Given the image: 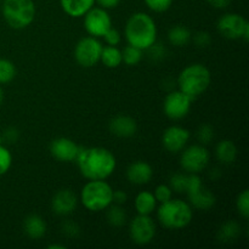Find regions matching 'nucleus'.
Wrapping results in <instances>:
<instances>
[{
	"label": "nucleus",
	"mask_w": 249,
	"mask_h": 249,
	"mask_svg": "<svg viewBox=\"0 0 249 249\" xmlns=\"http://www.w3.org/2000/svg\"><path fill=\"white\" fill-rule=\"evenodd\" d=\"M75 162L80 174L88 180H106L117 167L113 153L104 147L80 148Z\"/></svg>",
	"instance_id": "f257e3e1"
},
{
	"label": "nucleus",
	"mask_w": 249,
	"mask_h": 249,
	"mask_svg": "<svg viewBox=\"0 0 249 249\" xmlns=\"http://www.w3.org/2000/svg\"><path fill=\"white\" fill-rule=\"evenodd\" d=\"M125 38L130 45L147 50L157 40V26L152 17L145 12L131 15L125 24Z\"/></svg>",
	"instance_id": "f03ea898"
},
{
	"label": "nucleus",
	"mask_w": 249,
	"mask_h": 249,
	"mask_svg": "<svg viewBox=\"0 0 249 249\" xmlns=\"http://www.w3.org/2000/svg\"><path fill=\"white\" fill-rule=\"evenodd\" d=\"M211 82V71L204 65L194 63L181 71L178 78V87L180 91L186 94L191 100H195L207 91Z\"/></svg>",
	"instance_id": "7ed1b4c3"
},
{
	"label": "nucleus",
	"mask_w": 249,
	"mask_h": 249,
	"mask_svg": "<svg viewBox=\"0 0 249 249\" xmlns=\"http://www.w3.org/2000/svg\"><path fill=\"white\" fill-rule=\"evenodd\" d=\"M157 216L160 223L169 230H180L192 221L194 212L191 204L181 199H169L158 208Z\"/></svg>",
	"instance_id": "20e7f679"
},
{
	"label": "nucleus",
	"mask_w": 249,
	"mask_h": 249,
	"mask_svg": "<svg viewBox=\"0 0 249 249\" xmlns=\"http://www.w3.org/2000/svg\"><path fill=\"white\" fill-rule=\"evenodd\" d=\"M113 197V189L105 180H89L80 192L82 204L90 212H101L108 208Z\"/></svg>",
	"instance_id": "39448f33"
},
{
	"label": "nucleus",
	"mask_w": 249,
	"mask_h": 249,
	"mask_svg": "<svg viewBox=\"0 0 249 249\" xmlns=\"http://www.w3.org/2000/svg\"><path fill=\"white\" fill-rule=\"evenodd\" d=\"M1 11L11 28L23 29L34 21L36 10L33 0H2Z\"/></svg>",
	"instance_id": "423d86ee"
},
{
	"label": "nucleus",
	"mask_w": 249,
	"mask_h": 249,
	"mask_svg": "<svg viewBox=\"0 0 249 249\" xmlns=\"http://www.w3.org/2000/svg\"><path fill=\"white\" fill-rule=\"evenodd\" d=\"M219 33L226 39L236 40L243 39L247 41L249 39V23L247 19L238 14H225L219 18L216 24Z\"/></svg>",
	"instance_id": "0eeeda50"
},
{
	"label": "nucleus",
	"mask_w": 249,
	"mask_h": 249,
	"mask_svg": "<svg viewBox=\"0 0 249 249\" xmlns=\"http://www.w3.org/2000/svg\"><path fill=\"white\" fill-rule=\"evenodd\" d=\"M211 155L204 145H191L184 148L180 157V165L189 174H198L209 164Z\"/></svg>",
	"instance_id": "6e6552de"
},
{
	"label": "nucleus",
	"mask_w": 249,
	"mask_h": 249,
	"mask_svg": "<svg viewBox=\"0 0 249 249\" xmlns=\"http://www.w3.org/2000/svg\"><path fill=\"white\" fill-rule=\"evenodd\" d=\"M102 44L95 36H85L77 43L74 49V58L78 65L84 68L94 67L101 58Z\"/></svg>",
	"instance_id": "1a4fd4ad"
},
{
	"label": "nucleus",
	"mask_w": 249,
	"mask_h": 249,
	"mask_svg": "<svg viewBox=\"0 0 249 249\" xmlns=\"http://www.w3.org/2000/svg\"><path fill=\"white\" fill-rule=\"evenodd\" d=\"M84 28L91 36L102 38L104 34L112 27V19L107 10L92 6L84 15Z\"/></svg>",
	"instance_id": "9d476101"
},
{
	"label": "nucleus",
	"mask_w": 249,
	"mask_h": 249,
	"mask_svg": "<svg viewBox=\"0 0 249 249\" xmlns=\"http://www.w3.org/2000/svg\"><path fill=\"white\" fill-rule=\"evenodd\" d=\"M191 104L192 100L186 94L177 90L167 95L163 104V109L168 118L172 121H179L187 116L191 109Z\"/></svg>",
	"instance_id": "9b49d317"
},
{
	"label": "nucleus",
	"mask_w": 249,
	"mask_h": 249,
	"mask_svg": "<svg viewBox=\"0 0 249 249\" xmlns=\"http://www.w3.org/2000/svg\"><path fill=\"white\" fill-rule=\"evenodd\" d=\"M156 236V225L150 215H141L134 218L130 223V237L136 245L145 246L152 242Z\"/></svg>",
	"instance_id": "f8f14e48"
},
{
	"label": "nucleus",
	"mask_w": 249,
	"mask_h": 249,
	"mask_svg": "<svg viewBox=\"0 0 249 249\" xmlns=\"http://www.w3.org/2000/svg\"><path fill=\"white\" fill-rule=\"evenodd\" d=\"M190 140V131L179 125H172L163 133L162 143L167 151L178 153L185 148Z\"/></svg>",
	"instance_id": "ddd939ff"
},
{
	"label": "nucleus",
	"mask_w": 249,
	"mask_h": 249,
	"mask_svg": "<svg viewBox=\"0 0 249 249\" xmlns=\"http://www.w3.org/2000/svg\"><path fill=\"white\" fill-rule=\"evenodd\" d=\"M80 147L68 138L55 139L50 143V153L55 160L60 162H73L77 158Z\"/></svg>",
	"instance_id": "4468645a"
},
{
	"label": "nucleus",
	"mask_w": 249,
	"mask_h": 249,
	"mask_svg": "<svg viewBox=\"0 0 249 249\" xmlns=\"http://www.w3.org/2000/svg\"><path fill=\"white\" fill-rule=\"evenodd\" d=\"M77 195L72 190L65 189L56 192L51 201V208L55 214L65 216L74 212V209L77 208Z\"/></svg>",
	"instance_id": "2eb2a0df"
},
{
	"label": "nucleus",
	"mask_w": 249,
	"mask_h": 249,
	"mask_svg": "<svg viewBox=\"0 0 249 249\" xmlns=\"http://www.w3.org/2000/svg\"><path fill=\"white\" fill-rule=\"evenodd\" d=\"M109 130L118 138H131L136 134L138 124L135 119L125 114H119L109 122Z\"/></svg>",
	"instance_id": "dca6fc26"
},
{
	"label": "nucleus",
	"mask_w": 249,
	"mask_h": 249,
	"mask_svg": "<svg viewBox=\"0 0 249 249\" xmlns=\"http://www.w3.org/2000/svg\"><path fill=\"white\" fill-rule=\"evenodd\" d=\"M153 177V169L147 162L136 160L126 169V178L134 185H146Z\"/></svg>",
	"instance_id": "f3484780"
},
{
	"label": "nucleus",
	"mask_w": 249,
	"mask_h": 249,
	"mask_svg": "<svg viewBox=\"0 0 249 249\" xmlns=\"http://www.w3.org/2000/svg\"><path fill=\"white\" fill-rule=\"evenodd\" d=\"M186 195L189 197L190 204L201 211H208L215 204V197L208 189L203 186V184Z\"/></svg>",
	"instance_id": "a211bd4d"
},
{
	"label": "nucleus",
	"mask_w": 249,
	"mask_h": 249,
	"mask_svg": "<svg viewBox=\"0 0 249 249\" xmlns=\"http://www.w3.org/2000/svg\"><path fill=\"white\" fill-rule=\"evenodd\" d=\"M63 11L71 17H83L95 4V0H60Z\"/></svg>",
	"instance_id": "6ab92c4d"
},
{
	"label": "nucleus",
	"mask_w": 249,
	"mask_h": 249,
	"mask_svg": "<svg viewBox=\"0 0 249 249\" xmlns=\"http://www.w3.org/2000/svg\"><path fill=\"white\" fill-rule=\"evenodd\" d=\"M23 229L26 235L32 240H39L43 237L46 232V224L41 216L36 215V214H32V215L27 216L24 220Z\"/></svg>",
	"instance_id": "aec40b11"
},
{
	"label": "nucleus",
	"mask_w": 249,
	"mask_h": 249,
	"mask_svg": "<svg viewBox=\"0 0 249 249\" xmlns=\"http://www.w3.org/2000/svg\"><path fill=\"white\" fill-rule=\"evenodd\" d=\"M215 155L223 164H232L237 157V147L231 140H223L216 145Z\"/></svg>",
	"instance_id": "412c9836"
},
{
	"label": "nucleus",
	"mask_w": 249,
	"mask_h": 249,
	"mask_svg": "<svg viewBox=\"0 0 249 249\" xmlns=\"http://www.w3.org/2000/svg\"><path fill=\"white\" fill-rule=\"evenodd\" d=\"M156 206H157V201H156L152 192L141 191L136 196L135 209L138 212V214H141V215H150L156 209Z\"/></svg>",
	"instance_id": "4be33fe9"
},
{
	"label": "nucleus",
	"mask_w": 249,
	"mask_h": 249,
	"mask_svg": "<svg viewBox=\"0 0 249 249\" xmlns=\"http://www.w3.org/2000/svg\"><path fill=\"white\" fill-rule=\"evenodd\" d=\"M191 31L186 26L178 24L168 32V40L174 46H185L191 41Z\"/></svg>",
	"instance_id": "5701e85b"
},
{
	"label": "nucleus",
	"mask_w": 249,
	"mask_h": 249,
	"mask_svg": "<svg viewBox=\"0 0 249 249\" xmlns=\"http://www.w3.org/2000/svg\"><path fill=\"white\" fill-rule=\"evenodd\" d=\"M102 63L108 68H117L122 65L123 58H122V51L117 46L107 45L102 48L101 58Z\"/></svg>",
	"instance_id": "b1692460"
},
{
	"label": "nucleus",
	"mask_w": 249,
	"mask_h": 249,
	"mask_svg": "<svg viewBox=\"0 0 249 249\" xmlns=\"http://www.w3.org/2000/svg\"><path fill=\"white\" fill-rule=\"evenodd\" d=\"M241 226L236 221H228L218 231V238L221 242H231L240 236Z\"/></svg>",
	"instance_id": "393cba45"
},
{
	"label": "nucleus",
	"mask_w": 249,
	"mask_h": 249,
	"mask_svg": "<svg viewBox=\"0 0 249 249\" xmlns=\"http://www.w3.org/2000/svg\"><path fill=\"white\" fill-rule=\"evenodd\" d=\"M108 212H107V221L111 226H114V228H121L125 224L126 221V214L124 212V209L122 208L118 204H114V206H109Z\"/></svg>",
	"instance_id": "a878e982"
},
{
	"label": "nucleus",
	"mask_w": 249,
	"mask_h": 249,
	"mask_svg": "<svg viewBox=\"0 0 249 249\" xmlns=\"http://www.w3.org/2000/svg\"><path fill=\"white\" fill-rule=\"evenodd\" d=\"M143 57V50L136 48V46L128 45L124 48V50L122 51V58H123V62L128 66H136L138 63H140V61Z\"/></svg>",
	"instance_id": "bb28decb"
},
{
	"label": "nucleus",
	"mask_w": 249,
	"mask_h": 249,
	"mask_svg": "<svg viewBox=\"0 0 249 249\" xmlns=\"http://www.w3.org/2000/svg\"><path fill=\"white\" fill-rule=\"evenodd\" d=\"M16 67L14 62L6 58H0V84H7L16 77Z\"/></svg>",
	"instance_id": "cd10ccee"
},
{
	"label": "nucleus",
	"mask_w": 249,
	"mask_h": 249,
	"mask_svg": "<svg viewBox=\"0 0 249 249\" xmlns=\"http://www.w3.org/2000/svg\"><path fill=\"white\" fill-rule=\"evenodd\" d=\"M189 173L187 174H184V173H175L170 178V189L173 191L178 192V194H185L187 190V185H189Z\"/></svg>",
	"instance_id": "c85d7f7f"
},
{
	"label": "nucleus",
	"mask_w": 249,
	"mask_h": 249,
	"mask_svg": "<svg viewBox=\"0 0 249 249\" xmlns=\"http://www.w3.org/2000/svg\"><path fill=\"white\" fill-rule=\"evenodd\" d=\"M12 164V155L9 148L0 143V177L5 175L10 170Z\"/></svg>",
	"instance_id": "c756f323"
},
{
	"label": "nucleus",
	"mask_w": 249,
	"mask_h": 249,
	"mask_svg": "<svg viewBox=\"0 0 249 249\" xmlns=\"http://www.w3.org/2000/svg\"><path fill=\"white\" fill-rule=\"evenodd\" d=\"M236 207H237V211L245 219L249 218V191L245 190V191L241 192L237 197V201H236Z\"/></svg>",
	"instance_id": "7c9ffc66"
},
{
	"label": "nucleus",
	"mask_w": 249,
	"mask_h": 249,
	"mask_svg": "<svg viewBox=\"0 0 249 249\" xmlns=\"http://www.w3.org/2000/svg\"><path fill=\"white\" fill-rule=\"evenodd\" d=\"M153 196H155L156 201L160 202V204L165 203V202H168L169 199H172L173 190L170 189V186H168V185H158V186L156 187Z\"/></svg>",
	"instance_id": "2f4dec72"
},
{
	"label": "nucleus",
	"mask_w": 249,
	"mask_h": 249,
	"mask_svg": "<svg viewBox=\"0 0 249 249\" xmlns=\"http://www.w3.org/2000/svg\"><path fill=\"white\" fill-rule=\"evenodd\" d=\"M197 138H198L201 145H208V143H211L214 139V129L212 128L209 124H203V125L198 129Z\"/></svg>",
	"instance_id": "473e14b6"
},
{
	"label": "nucleus",
	"mask_w": 249,
	"mask_h": 249,
	"mask_svg": "<svg viewBox=\"0 0 249 249\" xmlns=\"http://www.w3.org/2000/svg\"><path fill=\"white\" fill-rule=\"evenodd\" d=\"M145 4L155 12H164L170 9L173 0H145Z\"/></svg>",
	"instance_id": "72a5a7b5"
},
{
	"label": "nucleus",
	"mask_w": 249,
	"mask_h": 249,
	"mask_svg": "<svg viewBox=\"0 0 249 249\" xmlns=\"http://www.w3.org/2000/svg\"><path fill=\"white\" fill-rule=\"evenodd\" d=\"M102 38H104L105 41L111 46H117L122 40V36L121 33H119V31H117V29L113 28V27H111V28L104 34Z\"/></svg>",
	"instance_id": "f704fd0d"
},
{
	"label": "nucleus",
	"mask_w": 249,
	"mask_h": 249,
	"mask_svg": "<svg viewBox=\"0 0 249 249\" xmlns=\"http://www.w3.org/2000/svg\"><path fill=\"white\" fill-rule=\"evenodd\" d=\"M194 41L198 48H207L212 43V38L209 36V33H207V32H198L195 36Z\"/></svg>",
	"instance_id": "c9c22d12"
},
{
	"label": "nucleus",
	"mask_w": 249,
	"mask_h": 249,
	"mask_svg": "<svg viewBox=\"0 0 249 249\" xmlns=\"http://www.w3.org/2000/svg\"><path fill=\"white\" fill-rule=\"evenodd\" d=\"M62 231L68 237H77L79 233V226L73 221H66L62 225Z\"/></svg>",
	"instance_id": "e433bc0d"
},
{
	"label": "nucleus",
	"mask_w": 249,
	"mask_h": 249,
	"mask_svg": "<svg viewBox=\"0 0 249 249\" xmlns=\"http://www.w3.org/2000/svg\"><path fill=\"white\" fill-rule=\"evenodd\" d=\"M147 51L150 53L151 58H155V60H160V58L164 57L165 55V49L162 44H153L150 48L147 49Z\"/></svg>",
	"instance_id": "4c0bfd02"
},
{
	"label": "nucleus",
	"mask_w": 249,
	"mask_h": 249,
	"mask_svg": "<svg viewBox=\"0 0 249 249\" xmlns=\"http://www.w3.org/2000/svg\"><path fill=\"white\" fill-rule=\"evenodd\" d=\"M18 139V131L15 128H9L4 131L2 134V141H7V142H15Z\"/></svg>",
	"instance_id": "58836bf2"
},
{
	"label": "nucleus",
	"mask_w": 249,
	"mask_h": 249,
	"mask_svg": "<svg viewBox=\"0 0 249 249\" xmlns=\"http://www.w3.org/2000/svg\"><path fill=\"white\" fill-rule=\"evenodd\" d=\"M128 199V195L125 194L122 190H117V191H113V197H112V201H113L114 204H118V206H122L124 204Z\"/></svg>",
	"instance_id": "ea45409f"
},
{
	"label": "nucleus",
	"mask_w": 249,
	"mask_h": 249,
	"mask_svg": "<svg viewBox=\"0 0 249 249\" xmlns=\"http://www.w3.org/2000/svg\"><path fill=\"white\" fill-rule=\"evenodd\" d=\"M95 2L99 4L100 7L105 10H109V9H114L119 5L121 0H95Z\"/></svg>",
	"instance_id": "a19ab883"
},
{
	"label": "nucleus",
	"mask_w": 249,
	"mask_h": 249,
	"mask_svg": "<svg viewBox=\"0 0 249 249\" xmlns=\"http://www.w3.org/2000/svg\"><path fill=\"white\" fill-rule=\"evenodd\" d=\"M207 1L215 9H224L230 4L231 0H207Z\"/></svg>",
	"instance_id": "79ce46f5"
},
{
	"label": "nucleus",
	"mask_w": 249,
	"mask_h": 249,
	"mask_svg": "<svg viewBox=\"0 0 249 249\" xmlns=\"http://www.w3.org/2000/svg\"><path fill=\"white\" fill-rule=\"evenodd\" d=\"M49 249H65L66 247H65V246H62V245H50V246H49V247H48Z\"/></svg>",
	"instance_id": "37998d69"
},
{
	"label": "nucleus",
	"mask_w": 249,
	"mask_h": 249,
	"mask_svg": "<svg viewBox=\"0 0 249 249\" xmlns=\"http://www.w3.org/2000/svg\"><path fill=\"white\" fill-rule=\"evenodd\" d=\"M2 100H4V92H2V89L0 88V105L2 104Z\"/></svg>",
	"instance_id": "c03bdc74"
},
{
	"label": "nucleus",
	"mask_w": 249,
	"mask_h": 249,
	"mask_svg": "<svg viewBox=\"0 0 249 249\" xmlns=\"http://www.w3.org/2000/svg\"><path fill=\"white\" fill-rule=\"evenodd\" d=\"M1 1H2V0H0V5H1Z\"/></svg>",
	"instance_id": "a18cd8bd"
}]
</instances>
